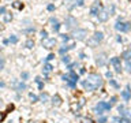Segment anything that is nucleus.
Returning <instances> with one entry per match:
<instances>
[{
	"label": "nucleus",
	"mask_w": 131,
	"mask_h": 123,
	"mask_svg": "<svg viewBox=\"0 0 131 123\" xmlns=\"http://www.w3.org/2000/svg\"><path fill=\"white\" fill-rule=\"evenodd\" d=\"M97 15H98V21H100V22H107V21H108V18H109V12H108V10L103 8Z\"/></svg>",
	"instance_id": "11"
},
{
	"label": "nucleus",
	"mask_w": 131,
	"mask_h": 123,
	"mask_svg": "<svg viewBox=\"0 0 131 123\" xmlns=\"http://www.w3.org/2000/svg\"><path fill=\"white\" fill-rule=\"evenodd\" d=\"M61 97H60L59 95H55L53 97H52V104H53L55 107H59V105H61Z\"/></svg>",
	"instance_id": "14"
},
{
	"label": "nucleus",
	"mask_w": 131,
	"mask_h": 123,
	"mask_svg": "<svg viewBox=\"0 0 131 123\" xmlns=\"http://www.w3.org/2000/svg\"><path fill=\"white\" fill-rule=\"evenodd\" d=\"M130 57H131V52L130 51H126L123 53V59H126V62H127V60H130Z\"/></svg>",
	"instance_id": "23"
},
{
	"label": "nucleus",
	"mask_w": 131,
	"mask_h": 123,
	"mask_svg": "<svg viewBox=\"0 0 131 123\" xmlns=\"http://www.w3.org/2000/svg\"><path fill=\"white\" fill-rule=\"evenodd\" d=\"M40 99H41V100H42V103H47V101L49 100V96L47 95V93H42V95L40 96Z\"/></svg>",
	"instance_id": "24"
},
{
	"label": "nucleus",
	"mask_w": 131,
	"mask_h": 123,
	"mask_svg": "<svg viewBox=\"0 0 131 123\" xmlns=\"http://www.w3.org/2000/svg\"><path fill=\"white\" fill-rule=\"evenodd\" d=\"M61 60H63V63H70V56H68V55L63 56V59H61Z\"/></svg>",
	"instance_id": "29"
},
{
	"label": "nucleus",
	"mask_w": 131,
	"mask_h": 123,
	"mask_svg": "<svg viewBox=\"0 0 131 123\" xmlns=\"http://www.w3.org/2000/svg\"><path fill=\"white\" fill-rule=\"evenodd\" d=\"M47 8H48V11H53V10H55V6H53V4H49Z\"/></svg>",
	"instance_id": "35"
},
{
	"label": "nucleus",
	"mask_w": 131,
	"mask_h": 123,
	"mask_svg": "<svg viewBox=\"0 0 131 123\" xmlns=\"http://www.w3.org/2000/svg\"><path fill=\"white\" fill-rule=\"evenodd\" d=\"M101 84H103L101 77L98 74H94V73L89 74L86 77V79L82 81V86L85 88V90H89V92H93V90L98 89L101 86Z\"/></svg>",
	"instance_id": "1"
},
{
	"label": "nucleus",
	"mask_w": 131,
	"mask_h": 123,
	"mask_svg": "<svg viewBox=\"0 0 131 123\" xmlns=\"http://www.w3.org/2000/svg\"><path fill=\"white\" fill-rule=\"evenodd\" d=\"M25 47H26V48H29V49H30V48H33V47H34V41H33V40H27L26 44H25Z\"/></svg>",
	"instance_id": "22"
},
{
	"label": "nucleus",
	"mask_w": 131,
	"mask_h": 123,
	"mask_svg": "<svg viewBox=\"0 0 131 123\" xmlns=\"http://www.w3.org/2000/svg\"><path fill=\"white\" fill-rule=\"evenodd\" d=\"M64 6L67 7V10H72L76 6H83V0H66Z\"/></svg>",
	"instance_id": "7"
},
{
	"label": "nucleus",
	"mask_w": 131,
	"mask_h": 123,
	"mask_svg": "<svg viewBox=\"0 0 131 123\" xmlns=\"http://www.w3.org/2000/svg\"><path fill=\"white\" fill-rule=\"evenodd\" d=\"M115 29L117 32H128L131 29V23L130 22H122V21H117L116 25H115Z\"/></svg>",
	"instance_id": "4"
},
{
	"label": "nucleus",
	"mask_w": 131,
	"mask_h": 123,
	"mask_svg": "<svg viewBox=\"0 0 131 123\" xmlns=\"http://www.w3.org/2000/svg\"><path fill=\"white\" fill-rule=\"evenodd\" d=\"M14 85H15V89L18 90V92H22L23 89H26V85L23 84V82H19V84H16V82H14Z\"/></svg>",
	"instance_id": "17"
},
{
	"label": "nucleus",
	"mask_w": 131,
	"mask_h": 123,
	"mask_svg": "<svg viewBox=\"0 0 131 123\" xmlns=\"http://www.w3.org/2000/svg\"><path fill=\"white\" fill-rule=\"evenodd\" d=\"M63 79H64L66 82H68V85H70L71 88H74V86L76 85V81L79 79V77H78V75H76L72 70H71L68 75H63Z\"/></svg>",
	"instance_id": "2"
},
{
	"label": "nucleus",
	"mask_w": 131,
	"mask_h": 123,
	"mask_svg": "<svg viewBox=\"0 0 131 123\" xmlns=\"http://www.w3.org/2000/svg\"><path fill=\"white\" fill-rule=\"evenodd\" d=\"M111 63H112V66L115 67V71H116V73H120V71H122V63H120L119 57H112V59H111Z\"/></svg>",
	"instance_id": "12"
},
{
	"label": "nucleus",
	"mask_w": 131,
	"mask_h": 123,
	"mask_svg": "<svg viewBox=\"0 0 131 123\" xmlns=\"http://www.w3.org/2000/svg\"><path fill=\"white\" fill-rule=\"evenodd\" d=\"M12 7H14L15 10H22V8H23V3H21V1H18V0H16V1L12 3Z\"/></svg>",
	"instance_id": "19"
},
{
	"label": "nucleus",
	"mask_w": 131,
	"mask_h": 123,
	"mask_svg": "<svg viewBox=\"0 0 131 123\" xmlns=\"http://www.w3.org/2000/svg\"><path fill=\"white\" fill-rule=\"evenodd\" d=\"M0 12H1V14H4V12H5V8H4V7H1V8H0Z\"/></svg>",
	"instance_id": "40"
},
{
	"label": "nucleus",
	"mask_w": 131,
	"mask_h": 123,
	"mask_svg": "<svg viewBox=\"0 0 131 123\" xmlns=\"http://www.w3.org/2000/svg\"><path fill=\"white\" fill-rule=\"evenodd\" d=\"M122 97L126 101H128L131 99V90H130V85H127L126 86V90H123L122 92Z\"/></svg>",
	"instance_id": "13"
},
{
	"label": "nucleus",
	"mask_w": 131,
	"mask_h": 123,
	"mask_svg": "<svg viewBox=\"0 0 131 123\" xmlns=\"http://www.w3.org/2000/svg\"><path fill=\"white\" fill-rule=\"evenodd\" d=\"M12 21V14L11 12H4V22H11Z\"/></svg>",
	"instance_id": "20"
},
{
	"label": "nucleus",
	"mask_w": 131,
	"mask_h": 123,
	"mask_svg": "<svg viewBox=\"0 0 131 123\" xmlns=\"http://www.w3.org/2000/svg\"><path fill=\"white\" fill-rule=\"evenodd\" d=\"M3 63H4V62H3V59H0V70L3 68Z\"/></svg>",
	"instance_id": "39"
},
{
	"label": "nucleus",
	"mask_w": 131,
	"mask_h": 123,
	"mask_svg": "<svg viewBox=\"0 0 131 123\" xmlns=\"http://www.w3.org/2000/svg\"><path fill=\"white\" fill-rule=\"evenodd\" d=\"M76 25V19L74 17H67V19H66V29H68V30H72V29L75 28Z\"/></svg>",
	"instance_id": "8"
},
{
	"label": "nucleus",
	"mask_w": 131,
	"mask_h": 123,
	"mask_svg": "<svg viewBox=\"0 0 131 123\" xmlns=\"http://www.w3.org/2000/svg\"><path fill=\"white\" fill-rule=\"evenodd\" d=\"M51 23H52V26H53V32H59L60 25H59V22H57V19H55V18H51Z\"/></svg>",
	"instance_id": "16"
},
{
	"label": "nucleus",
	"mask_w": 131,
	"mask_h": 123,
	"mask_svg": "<svg viewBox=\"0 0 131 123\" xmlns=\"http://www.w3.org/2000/svg\"><path fill=\"white\" fill-rule=\"evenodd\" d=\"M87 45H89V47H92V48H94V47H98V43L93 38V37H90V38L87 40Z\"/></svg>",
	"instance_id": "18"
},
{
	"label": "nucleus",
	"mask_w": 131,
	"mask_h": 123,
	"mask_svg": "<svg viewBox=\"0 0 131 123\" xmlns=\"http://www.w3.org/2000/svg\"><path fill=\"white\" fill-rule=\"evenodd\" d=\"M112 75H113V74H112V73H111V71H108V73H107V74H105V77H107V78H109V79H111V78H112Z\"/></svg>",
	"instance_id": "36"
},
{
	"label": "nucleus",
	"mask_w": 131,
	"mask_h": 123,
	"mask_svg": "<svg viewBox=\"0 0 131 123\" xmlns=\"http://www.w3.org/2000/svg\"><path fill=\"white\" fill-rule=\"evenodd\" d=\"M92 37L96 40L97 43H101V41H103V38H104V34H103V32H96Z\"/></svg>",
	"instance_id": "15"
},
{
	"label": "nucleus",
	"mask_w": 131,
	"mask_h": 123,
	"mask_svg": "<svg viewBox=\"0 0 131 123\" xmlns=\"http://www.w3.org/2000/svg\"><path fill=\"white\" fill-rule=\"evenodd\" d=\"M112 123H120V119L119 118H113V119H112Z\"/></svg>",
	"instance_id": "37"
},
{
	"label": "nucleus",
	"mask_w": 131,
	"mask_h": 123,
	"mask_svg": "<svg viewBox=\"0 0 131 123\" xmlns=\"http://www.w3.org/2000/svg\"><path fill=\"white\" fill-rule=\"evenodd\" d=\"M86 30L85 29H76V30H74L72 33H71V36H72V38L74 40H83L85 37H86Z\"/></svg>",
	"instance_id": "5"
},
{
	"label": "nucleus",
	"mask_w": 131,
	"mask_h": 123,
	"mask_svg": "<svg viewBox=\"0 0 131 123\" xmlns=\"http://www.w3.org/2000/svg\"><path fill=\"white\" fill-rule=\"evenodd\" d=\"M128 51H130V52H131V48H130V49H128Z\"/></svg>",
	"instance_id": "42"
},
{
	"label": "nucleus",
	"mask_w": 131,
	"mask_h": 123,
	"mask_svg": "<svg viewBox=\"0 0 131 123\" xmlns=\"http://www.w3.org/2000/svg\"><path fill=\"white\" fill-rule=\"evenodd\" d=\"M52 66L49 64V63H45V66H44V73H49V71H52Z\"/></svg>",
	"instance_id": "21"
},
{
	"label": "nucleus",
	"mask_w": 131,
	"mask_h": 123,
	"mask_svg": "<svg viewBox=\"0 0 131 123\" xmlns=\"http://www.w3.org/2000/svg\"><path fill=\"white\" fill-rule=\"evenodd\" d=\"M120 123H131L130 118H120Z\"/></svg>",
	"instance_id": "28"
},
{
	"label": "nucleus",
	"mask_w": 131,
	"mask_h": 123,
	"mask_svg": "<svg viewBox=\"0 0 131 123\" xmlns=\"http://www.w3.org/2000/svg\"><path fill=\"white\" fill-rule=\"evenodd\" d=\"M27 77H29V74H27V73H22V78H23V79H26Z\"/></svg>",
	"instance_id": "38"
},
{
	"label": "nucleus",
	"mask_w": 131,
	"mask_h": 123,
	"mask_svg": "<svg viewBox=\"0 0 131 123\" xmlns=\"http://www.w3.org/2000/svg\"><path fill=\"white\" fill-rule=\"evenodd\" d=\"M107 62H108V57H107V55L105 53H100V55L97 56V59H96V63H97L98 67H103V66H105L107 64Z\"/></svg>",
	"instance_id": "9"
},
{
	"label": "nucleus",
	"mask_w": 131,
	"mask_h": 123,
	"mask_svg": "<svg viewBox=\"0 0 131 123\" xmlns=\"http://www.w3.org/2000/svg\"><path fill=\"white\" fill-rule=\"evenodd\" d=\"M14 108H15V107H14V104H10V105L7 107V111H5V114H7V112H10V111H14Z\"/></svg>",
	"instance_id": "31"
},
{
	"label": "nucleus",
	"mask_w": 131,
	"mask_h": 123,
	"mask_svg": "<svg viewBox=\"0 0 131 123\" xmlns=\"http://www.w3.org/2000/svg\"><path fill=\"white\" fill-rule=\"evenodd\" d=\"M126 68H127V71H128V73H131V60L126 62Z\"/></svg>",
	"instance_id": "27"
},
{
	"label": "nucleus",
	"mask_w": 131,
	"mask_h": 123,
	"mask_svg": "<svg viewBox=\"0 0 131 123\" xmlns=\"http://www.w3.org/2000/svg\"><path fill=\"white\" fill-rule=\"evenodd\" d=\"M5 119V112H0V123Z\"/></svg>",
	"instance_id": "32"
},
{
	"label": "nucleus",
	"mask_w": 131,
	"mask_h": 123,
	"mask_svg": "<svg viewBox=\"0 0 131 123\" xmlns=\"http://www.w3.org/2000/svg\"><path fill=\"white\" fill-rule=\"evenodd\" d=\"M55 45H56V40L55 38H44L42 40V47L47 49H52Z\"/></svg>",
	"instance_id": "10"
},
{
	"label": "nucleus",
	"mask_w": 131,
	"mask_h": 123,
	"mask_svg": "<svg viewBox=\"0 0 131 123\" xmlns=\"http://www.w3.org/2000/svg\"><path fill=\"white\" fill-rule=\"evenodd\" d=\"M105 122V118H101V119H100V123H104Z\"/></svg>",
	"instance_id": "41"
},
{
	"label": "nucleus",
	"mask_w": 131,
	"mask_h": 123,
	"mask_svg": "<svg viewBox=\"0 0 131 123\" xmlns=\"http://www.w3.org/2000/svg\"><path fill=\"white\" fill-rule=\"evenodd\" d=\"M70 48H72V45H68V47L66 45V47H63V48H60V53H64V52H67Z\"/></svg>",
	"instance_id": "26"
},
{
	"label": "nucleus",
	"mask_w": 131,
	"mask_h": 123,
	"mask_svg": "<svg viewBox=\"0 0 131 123\" xmlns=\"http://www.w3.org/2000/svg\"><path fill=\"white\" fill-rule=\"evenodd\" d=\"M52 59H55V55H53V53H49V55H48V57H47V62L52 60Z\"/></svg>",
	"instance_id": "34"
},
{
	"label": "nucleus",
	"mask_w": 131,
	"mask_h": 123,
	"mask_svg": "<svg viewBox=\"0 0 131 123\" xmlns=\"http://www.w3.org/2000/svg\"><path fill=\"white\" fill-rule=\"evenodd\" d=\"M41 36H42V40L44 38H48V33H47V30H42V32H41Z\"/></svg>",
	"instance_id": "33"
},
{
	"label": "nucleus",
	"mask_w": 131,
	"mask_h": 123,
	"mask_svg": "<svg viewBox=\"0 0 131 123\" xmlns=\"http://www.w3.org/2000/svg\"><path fill=\"white\" fill-rule=\"evenodd\" d=\"M103 10V4H101V1L100 0H96L94 3H93V6H92V8H90V15H97L98 12Z\"/></svg>",
	"instance_id": "6"
},
{
	"label": "nucleus",
	"mask_w": 131,
	"mask_h": 123,
	"mask_svg": "<svg viewBox=\"0 0 131 123\" xmlns=\"http://www.w3.org/2000/svg\"><path fill=\"white\" fill-rule=\"evenodd\" d=\"M8 43H11V44H15V43H18V37H16V36H11L10 40H8Z\"/></svg>",
	"instance_id": "25"
},
{
	"label": "nucleus",
	"mask_w": 131,
	"mask_h": 123,
	"mask_svg": "<svg viewBox=\"0 0 131 123\" xmlns=\"http://www.w3.org/2000/svg\"><path fill=\"white\" fill-rule=\"evenodd\" d=\"M109 109H111V104L104 103V101H100L97 105H96V108H94V111H96L97 115H103L105 111H109Z\"/></svg>",
	"instance_id": "3"
},
{
	"label": "nucleus",
	"mask_w": 131,
	"mask_h": 123,
	"mask_svg": "<svg viewBox=\"0 0 131 123\" xmlns=\"http://www.w3.org/2000/svg\"><path fill=\"white\" fill-rule=\"evenodd\" d=\"M29 96H30V99H32V101H33V103L38 100V97H37V96H36V95H33V93H30V95H29Z\"/></svg>",
	"instance_id": "30"
}]
</instances>
